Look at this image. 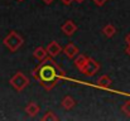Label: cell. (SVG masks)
<instances>
[{
    "label": "cell",
    "instance_id": "1",
    "mask_svg": "<svg viewBox=\"0 0 130 121\" xmlns=\"http://www.w3.org/2000/svg\"><path fill=\"white\" fill-rule=\"evenodd\" d=\"M53 62H54V61L45 58L44 62L36 70V72H34L36 77L41 80V84L44 86V87L47 86V83H49L51 87H53V86L56 84V78L58 77V75H59V76H64V73H59V72H62V71H59Z\"/></svg>",
    "mask_w": 130,
    "mask_h": 121
},
{
    "label": "cell",
    "instance_id": "2",
    "mask_svg": "<svg viewBox=\"0 0 130 121\" xmlns=\"http://www.w3.org/2000/svg\"><path fill=\"white\" fill-rule=\"evenodd\" d=\"M23 43H24V39H23V37L19 34V33H17V32H10L5 38H4V44L9 48V50H11V52H17L22 45H23Z\"/></svg>",
    "mask_w": 130,
    "mask_h": 121
},
{
    "label": "cell",
    "instance_id": "3",
    "mask_svg": "<svg viewBox=\"0 0 130 121\" xmlns=\"http://www.w3.org/2000/svg\"><path fill=\"white\" fill-rule=\"evenodd\" d=\"M10 84H11L18 92H20V91H23V90L29 84V80H28V77H27L24 73L18 72V73H15V75L10 78Z\"/></svg>",
    "mask_w": 130,
    "mask_h": 121
},
{
    "label": "cell",
    "instance_id": "4",
    "mask_svg": "<svg viewBox=\"0 0 130 121\" xmlns=\"http://www.w3.org/2000/svg\"><path fill=\"white\" fill-rule=\"evenodd\" d=\"M99 68H100V64H99L95 59L88 58L86 64H85L84 68L81 70V72H82L85 76H87V77H91V76H93V75L99 71Z\"/></svg>",
    "mask_w": 130,
    "mask_h": 121
},
{
    "label": "cell",
    "instance_id": "5",
    "mask_svg": "<svg viewBox=\"0 0 130 121\" xmlns=\"http://www.w3.org/2000/svg\"><path fill=\"white\" fill-rule=\"evenodd\" d=\"M61 29H62V32L66 34V36H73L76 32H77V25L72 22V20H67L62 27H61Z\"/></svg>",
    "mask_w": 130,
    "mask_h": 121
},
{
    "label": "cell",
    "instance_id": "6",
    "mask_svg": "<svg viewBox=\"0 0 130 121\" xmlns=\"http://www.w3.org/2000/svg\"><path fill=\"white\" fill-rule=\"evenodd\" d=\"M47 52H48V54L51 56V57H57L61 52H62V47L58 44V42H56V40H53V42H51L48 45H47Z\"/></svg>",
    "mask_w": 130,
    "mask_h": 121
},
{
    "label": "cell",
    "instance_id": "7",
    "mask_svg": "<svg viewBox=\"0 0 130 121\" xmlns=\"http://www.w3.org/2000/svg\"><path fill=\"white\" fill-rule=\"evenodd\" d=\"M63 52H64V54L68 57V58H73V57H76L77 54H78V47L76 45V44H73V43H68L64 48H63Z\"/></svg>",
    "mask_w": 130,
    "mask_h": 121
},
{
    "label": "cell",
    "instance_id": "8",
    "mask_svg": "<svg viewBox=\"0 0 130 121\" xmlns=\"http://www.w3.org/2000/svg\"><path fill=\"white\" fill-rule=\"evenodd\" d=\"M25 112L29 117H34L37 116V114L39 112V105L37 102H29L25 106Z\"/></svg>",
    "mask_w": 130,
    "mask_h": 121
},
{
    "label": "cell",
    "instance_id": "9",
    "mask_svg": "<svg viewBox=\"0 0 130 121\" xmlns=\"http://www.w3.org/2000/svg\"><path fill=\"white\" fill-rule=\"evenodd\" d=\"M62 107L64 109V110H71L75 105H76V101L71 97V96H66L63 100H62Z\"/></svg>",
    "mask_w": 130,
    "mask_h": 121
},
{
    "label": "cell",
    "instance_id": "10",
    "mask_svg": "<svg viewBox=\"0 0 130 121\" xmlns=\"http://www.w3.org/2000/svg\"><path fill=\"white\" fill-rule=\"evenodd\" d=\"M111 78L109 76H101L99 80H97V86L101 87V88H109L111 86Z\"/></svg>",
    "mask_w": 130,
    "mask_h": 121
},
{
    "label": "cell",
    "instance_id": "11",
    "mask_svg": "<svg viewBox=\"0 0 130 121\" xmlns=\"http://www.w3.org/2000/svg\"><path fill=\"white\" fill-rule=\"evenodd\" d=\"M87 58L86 56H84V54H77L76 56V58H75V64H76V67L81 71L82 68H84V66L86 64V62H87Z\"/></svg>",
    "mask_w": 130,
    "mask_h": 121
},
{
    "label": "cell",
    "instance_id": "12",
    "mask_svg": "<svg viewBox=\"0 0 130 121\" xmlns=\"http://www.w3.org/2000/svg\"><path fill=\"white\" fill-rule=\"evenodd\" d=\"M34 57L37 58V59H39V61H44L45 58H47V54H48V52H47V49L43 48V47H38V48H36V50H34Z\"/></svg>",
    "mask_w": 130,
    "mask_h": 121
},
{
    "label": "cell",
    "instance_id": "13",
    "mask_svg": "<svg viewBox=\"0 0 130 121\" xmlns=\"http://www.w3.org/2000/svg\"><path fill=\"white\" fill-rule=\"evenodd\" d=\"M102 33H104L107 38H111V37L115 36V33H116V28H115L112 24H106V25L102 28Z\"/></svg>",
    "mask_w": 130,
    "mask_h": 121
},
{
    "label": "cell",
    "instance_id": "14",
    "mask_svg": "<svg viewBox=\"0 0 130 121\" xmlns=\"http://www.w3.org/2000/svg\"><path fill=\"white\" fill-rule=\"evenodd\" d=\"M53 120H58V116L54 112H52V111L45 112V115H43V117H42V121H53Z\"/></svg>",
    "mask_w": 130,
    "mask_h": 121
},
{
    "label": "cell",
    "instance_id": "15",
    "mask_svg": "<svg viewBox=\"0 0 130 121\" xmlns=\"http://www.w3.org/2000/svg\"><path fill=\"white\" fill-rule=\"evenodd\" d=\"M121 110H123V112H124L128 117H130V101H126V102L123 105Z\"/></svg>",
    "mask_w": 130,
    "mask_h": 121
},
{
    "label": "cell",
    "instance_id": "16",
    "mask_svg": "<svg viewBox=\"0 0 130 121\" xmlns=\"http://www.w3.org/2000/svg\"><path fill=\"white\" fill-rule=\"evenodd\" d=\"M92 1H93V3H95L97 6H102V5H104V4H105L107 0H92Z\"/></svg>",
    "mask_w": 130,
    "mask_h": 121
},
{
    "label": "cell",
    "instance_id": "17",
    "mask_svg": "<svg viewBox=\"0 0 130 121\" xmlns=\"http://www.w3.org/2000/svg\"><path fill=\"white\" fill-rule=\"evenodd\" d=\"M61 1H62V3L64 4V5H70V4H71V3H72L73 0H61Z\"/></svg>",
    "mask_w": 130,
    "mask_h": 121
},
{
    "label": "cell",
    "instance_id": "18",
    "mask_svg": "<svg viewBox=\"0 0 130 121\" xmlns=\"http://www.w3.org/2000/svg\"><path fill=\"white\" fill-rule=\"evenodd\" d=\"M125 52H126V54H128V56H130V44H128V47H126Z\"/></svg>",
    "mask_w": 130,
    "mask_h": 121
},
{
    "label": "cell",
    "instance_id": "19",
    "mask_svg": "<svg viewBox=\"0 0 130 121\" xmlns=\"http://www.w3.org/2000/svg\"><path fill=\"white\" fill-rule=\"evenodd\" d=\"M42 1H43L44 4H51V3H53L54 0H42Z\"/></svg>",
    "mask_w": 130,
    "mask_h": 121
},
{
    "label": "cell",
    "instance_id": "20",
    "mask_svg": "<svg viewBox=\"0 0 130 121\" xmlns=\"http://www.w3.org/2000/svg\"><path fill=\"white\" fill-rule=\"evenodd\" d=\"M125 40H126V43H128V44H130V33L128 34V36H126V38H125Z\"/></svg>",
    "mask_w": 130,
    "mask_h": 121
},
{
    "label": "cell",
    "instance_id": "21",
    "mask_svg": "<svg viewBox=\"0 0 130 121\" xmlns=\"http://www.w3.org/2000/svg\"><path fill=\"white\" fill-rule=\"evenodd\" d=\"M75 1H76V3H84L85 0H75Z\"/></svg>",
    "mask_w": 130,
    "mask_h": 121
},
{
    "label": "cell",
    "instance_id": "22",
    "mask_svg": "<svg viewBox=\"0 0 130 121\" xmlns=\"http://www.w3.org/2000/svg\"><path fill=\"white\" fill-rule=\"evenodd\" d=\"M18 1H23V0H18Z\"/></svg>",
    "mask_w": 130,
    "mask_h": 121
}]
</instances>
